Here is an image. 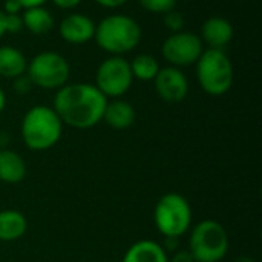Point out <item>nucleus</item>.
Masks as SVG:
<instances>
[{
	"mask_svg": "<svg viewBox=\"0 0 262 262\" xmlns=\"http://www.w3.org/2000/svg\"><path fill=\"white\" fill-rule=\"evenodd\" d=\"M107 98L89 83H74L60 88L54 97V111L63 124L86 130L103 120Z\"/></svg>",
	"mask_w": 262,
	"mask_h": 262,
	"instance_id": "obj_1",
	"label": "nucleus"
},
{
	"mask_svg": "<svg viewBox=\"0 0 262 262\" xmlns=\"http://www.w3.org/2000/svg\"><path fill=\"white\" fill-rule=\"evenodd\" d=\"M21 140L34 152H43L54 147L63 132V123L49 106L31 107L21 120Z\"/></svg>",
	"mask_w": 262,
	"mask_h": 262,
	"instance_id": "obj_2",
	"label": "nucleus"
},
{
	"mask_svg": "<svg viewBox=\"0 0 262 262\" xmlns=\"http://www.w3.org/2000/svg\"><path fill=\"white\" fill-rule=\"evenodd\" d=\"M94 38L103 51L112 55H123L138 46L141 40V28L129 15L112 14L104 17L95 26Z\"/></svg>",
	"mask_w": 262,
	"mask_h": 262,
	"instance_id": "obj_3",
	"label": "nucleus"
},
{
	"mask_svg": "<svg viewBox=\"0 0 262 262\" xmlns=\"http://www.w3.org/2000/svg\"><path fill=\"white\" fill-rule=\"evenodd\" d=\"M189 252L195 262H220L229 252V233L213 220H204L190 229Z\"/></svg>",
	"mask_w": 262,
	"mask_h": 262,
	"instance_id": "obj_4",
	"label": "nucleus"
},
{
	"mask_svg": "<svg viewBox=\"0 0 262 262\" xmlns=\"http://www.w3.org/2000/svg\"><path fill=\"white\" fill-rule=\"evenodd\" d=\"M196 78L203 91L213 97L227 94L233 84V66L223 49L203 51L196 61Z\"/></svg>",
	"mask_w": 262,
	"mask_h": 262,
	"instance_id": "obj_5",
	"label": "nucleus"
},
{
	"mask_svg": "<svg viewBox=\"0 0 262 262\" xmlns=\"http://www.w3.org/2000/svg\"><path fill=\"white\" fill-rule=\"evenodd\" d=\"M154 223L164 238L180 239L192 227V207L183 195L166 193L155 204Z\"/></svg>",
	"mask_w": 262,
	"mask_h": 262,
	"instance_id": "obj_6",
	"label": "nucleus"
},
{
	"mask_svg": "<svg viewBox=\"0 0 262 262\" xmlns=\"http://www.w3.org/2000/svg\"><path fill=\"white\" fill-rule=\"evenodd\" d=\"M26 72L34 86L58 91L68 83L71 69L63 55L52 51H45L31 60Z\"/></svg>",
	"mask_w": 262,
	"mask_h": 262,
	"instance_id": "obj_7",
	"label": "nucleus"
},
{
	"mask_svg": "<svg viewBox=\"0 0 262 262\" xmlns=\"http://www.w3.org/2000/svg\"><path fill=\"white\" fill-rule=\"evenodd\" d=\"M132 80L130 63L121 55H112L98 66L94 86L106 98H118L130 89Z\"/></svg>",
	"mask_w": 262,
	"mask_h": 262,
	"instance_id": "obj_8",
	"label": "nucleus"
},
{
	"mask_svg": "<svg viewBox=\"0 0 262 262\" xmlns=\"http://www.w3.org/2000/svg\"><path fill=\"white\" fill-rule=\"evenodd\" d=\"M204 48L203 40L193 32H173L163 43V57L175 68L190 66L198 61Z\"/></svg>",
	"mask_w": 262,
	"mask_h": 262,
	"instance_id": "obj_9",
	"label": "nucleus"
},
{
	"mask_svg": "<svg viewBox=\"0 0 262 262\" xmlns=\"http://www.w3.org/2000/svg\"><path fill=\"white\" fill-rule=\"evenodd\" d=\"M155 81V91L166 103H180L189 94V81L186 75L175 66L160 68Z\"/></svg>",
	"mask_w": 262,
	"mask_h": 262,
	"instance_id": "obj_10",
	"label": "nucleus"
},
{
	"mask_svg": "<svg viewBox=\"0 0 262 262\" xmlns=\"http://www.w3.org/2000/svg\"><path fill=\"white\" fill-rule=\"evenodd\" d=\"M60 37L72 45H83L94 38L95 23L83 14H69L66 15L58 26Z\"/></svg>",
	"mask_w": 262,
	"mask_h": 262,
	"instance_id": "obj_11",
	"label": "nucleus"
},
{
	"mask_svg": "<svg viewBox=\"0 0 262 262\" xmlns=\"http://www.w3.org/2000/svg\"><path fill=\"white\" fill-rule=\"evenodd\" d=\"M201 35L212 49H223L233 38V26L227 18L210 17L203 23Z\"/></svg>",
	"mask_w": 262,
	"mask_h": 262,
	"instance_id": "obj_12",
	"label": "nucleus"
},
{
	"mask_svg": "<svg viewBox=\"0 0 262 262\" xmlns=\"http://www.w3.org/2000/svg\"><path fill=\"white\" fill-rule=\"evenodd\" d=\"M137 118V112L134 109V106L124 100H114V101H107L104 114H103V120L104 123L115 130H126L129 129L134 121Z\"/></svg>",
	"mask_w": 262,
	"mask_h": 262,
	"instance_id": "obj_13",
	"label": "nucleus"
},
{
	"mask_svg": "<svg viewBox=\"0 0 262 262\" xmlns=\"http://www.w3.org/2000/svg\"><path fill=\"white\" fill-rule=\"evenodd\" d=\"M121 262H169V256L161 244L152 239H140L127 249Z\"/></svg>",
	"mask_w": 262,
	"mask_h": 262,
	"instance_id": "obj_14",
	"label": "nucleus"
},
{
	"mask_svg": "<svg viewBox=\"0 0 262 262\" xmlns=\"http://www.w3.org/2000/svg\"><path fill=\"white\" fill-rule=\"evenodd\" d=\"M26 163L17 152L11 149H0V181L6 184L21 183L26 177Z\"/></svg>",
	"mask_w": 262,
	"mask_h": 262,
	"instance_id": "obj_15",
	"label": "nucleus"
},
{
	"mask_svg": "<svg viewBox=\"0 0 262 262\" xmlns=\"http://www.w3.org/2000/svg\"><path fill=\"white\" fill-rule=\"evenodd\" d=\"M28 230L26 216L14 209L0 210V241L14 243L20 239Z\"/></svg>",
	"mask_w": 262,
	"mask_h": 262,
	"instance_id": "obj_16",
	"label": "nucleus"
},
{
	"mask_svg": "<svg viewBox=\"0 0 262 262\" xmlns=\"http://www.w3.org/2000/svg\"><path fill=\"white\" fill-rule=\"evenodd\" d=\"M28 61L25 55L12 48V46H2L0 48V75L6 78H17L26 72Z\"/></svg>",
	"mask_w": 262,
	"mask_h": 262,
	"instance_id": "obj_17",
	"label": "nucleus"
},
{
	"mask_svg": "<svg viewBox=\"0 0 262 262\" xmlns=\"http://www.w3.org/2000/svg\"><path fill=\"white\" fill-rule=\"evenodd\" d=\"M21 20H23V28H26L29 32H32L35 35L48 34L54 26V20H52L51 12L48 9H45L43 6L25 9Z\"/></svg>",
	"mask_w": 262,
	"mask_h": 262,
	"instance_id": "obj_18",
	"label": "nucleus"
},
{
	"mask_svg": "<svg viewBox=\"0 0 262 262\" xmlns=\"http://www.w3.org/2000/svg\"><path fill=\"white\" fill-rule=\"evenodd\" d=\"M130 71L134 78H138L141 81H150L157 77L160 71V64L155 57L149 54H140L132 60Z\"/></svg>",
	"mask_w": 262,
	"mask_h": 262,
	"instance_id": "obj_19",
	"label": "nucleus"
},
{
	"mask_svg": "<svg viewBox=\"0 0 262 262\" xmlns=\"http://www.w3.org/2000/svg\"><path fill=\"white\" fill-rule=\"evenodd\" d=\"M141 8L154 14H166L177 6V0H138Z\"/></svg>",
	"mask_w": 262,
	"mask_h": 262,
	"instance_id": "obj_20",
	"label": "nucleus"
},
{
	"mask_svg": "<svg viewBox=\"0 0 262 262\" xmlns=\"http://www.w3.org/2000/svg\"><path fill=\"white\" fill-rule=\"evenodd\" d=\"M164 25L172 31V32H180L184 28V17L180 11L172 9L164 14Z\"/></svg>",
	"mask_w": 262,
	"mask_h": 262,
	"instance_id": "obj_21",
	"label": "nucleus"
},
{
	"mask_svg": "<svg viewBox=\"0 0 262 262\" xmlns=\"http://www.w3.org/2000/svg\"><path fill=\"white\" fill-rule=\"evenodd\" d=\"M5 29L6 32L15 34L23 29V20L18 14H6L5 15Z\"/></svg>",
	"mask_w": 262,
	"mask_h": 262,
	"instance_id": "obj_22",
	"label": "nucleus"
},
{
	"mask_svg": "<svg viewBox=\"0 0 262 262\" xmlns=\"http://www.w3.org/2000/svg\"><path fill=\"white\" fill-rule=\"evenodd\" d=\"M32 86H34V84H32V81L29 80L28 75H20V77L14 78L12 89H14V92L18 94V95H26V94L31 92Z\"/></svg>",
	"mask_w": 262,
	"mask_h": 262,
	"instance_id": "obj_23",
	"label": "nucleus"
},
{
	"mask_svg": "<svg viewBox=\"0 0 262 262\" xmlns=\"http://www.w3.org/2000/svg\"><path fill=\"white\" fill-rule=\"evenodd\" d=\"M169 262H195L192 253L189 250H177L172 253V256L169 258Z\"/></svg>",
	"mask_w": 262,
	"mask_h": 262,
	"instance_id": "obj_24",
	"label": "nucleus"
},
{
	"mask_svg": "<svg viewBox=\"0 0 262 262\" xmlns=\"http://www.w3.org/2000/svg\"><path fill=\"white\" fill-rule=\"evenodd\" d=\"M178 246H180L178 238H164V243L161 244V247L164 249L166 253H167V252H170V253L177 252V250H178Z\"/></svg>",
	"mask_w": 262,
	"mask_h": 262,
	"instance_id": "obj_25",
	"label": "nucleus"
},
{
	"mask_svg": "<svg viewBox=\"0 0 262 262\" xmlns=\"http://www.w3.org/2000/svg\"><path fill=\"white\" fill-rule=\"evenodd\" d=\"M23 8L20 6V3L17 0H6L5 2V14H18Z\"/></svg>",
	"mask_w": 262,
	"mask_h": 262,
	"instance_id": "obj_26",
	"label": "nucleus"
},
{
	"mask_svg": "<svg viewBox=\"0 0 262 262\" xmlns=\"http://www.w3.org/2000/svg\"><path fill=\"white\" fill-rule=\"evenodd\" d=\"M52 2L55 6H58L61 9H72L81 3V0H52Z\"/></svg>",
	"mask_w": 262,
	"mask_h": 262,
	"instance_id": "obj_27",
	"label": "nucleus"
},
{
	"mask_svg": "<svg viewBox=\"0 0 262 262\" xmlns=\"http://www.w3.org/2000/svg\"><path fill=\"white\" fill-rule=\"evenodd\" d=\"M100 6H104V8H118L121 5H124L127 0H95Z\"/></svg>",
	"mask_w": 262,
	"mask_h": 262,
	"instance_id": "obj_28",
	"label": "nucleus"
},
{
	"mask_svg": "<svg viewBox=\"0 0 262 262\" xmlns=\"http://www.w3.org/2000/svg\"><path fill=\"white\" fill-rule=\"evenodd\" d=\"M20 3V6L23 9H28V8H35V6H43V3L46 0H17Z\"/></svg>",
	"mask_w": 262,
	"mask_h": 262,
	"instance_id": "obj_29",
	"label": "nucleus"
},
{
	"mask_svg": "<svg viewBox=\"0 0 262 262\" xmlns=\"http://www.w3.org/2000/svg\"><path fill=\"white\" fill-rule=\"evenodd\" d=\"M9 143V135L6 132H0V149H6Z\"/></svg>",
	"mask_w": 262,
	"mask_h": 262,
	"instance_id": "obj_30",
	"label": "nucleus"
},
{
	"mask_svg": "<svg viewBox=\"0 0 262 262\" xmlns=\"http://www.w3.org/2000/svg\"><path fill=\"white\" fill-rule=\"evenodd\" d=\"M5 15H6V14L0 9V38H2L3 34L6 32V29H5Z\"/></svg>",
	"mask_w": 262,
	"mask_h": 262,
	"instance_id": "obj_31",
	"label": "nucleus"
},
{
	"mask_svg": "<svg viewBox=\"0 0 262 262\" xmlns=\"http://www.w3.org/2000/svg\"><path fill=\"white\" fill-rule=\"evenodd\" d=\"M5 106H6V97H5V92H3L2 88H0V114L3 112Z\"/></svg>",
	"mask_w": 262,
	"mask_h": 262,
	"instance_id": "obj_32",
	"label": "nucleus"
},
{
	"mask_svg": "<svg viewBox=\"0 0 262 262\" xmlns=\"http://www.w3.org/2000/svg\"><path fill=\"white\" fill-rule=\"evenodd\" d=\"M233 262H255V259H252L249 256H239V258H236Z\"/></svg>",
	"mask_w": 262,
	"mask_h": 262,
	"instance_id": "obj_33",
	"label": "nucleus"
}]
</instances>
